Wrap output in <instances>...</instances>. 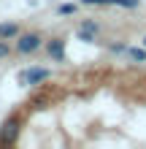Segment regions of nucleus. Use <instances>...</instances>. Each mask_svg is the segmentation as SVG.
I'll use <instances>...</instances> for the list:
<instances>
[{
	"instance_id": "1",
	"label": "nucleus",
	"mask_w": 146,
	"mask_h": 149,
	"mask_svg": "<svg viewBox=\"0 0 146 149\" xmlns=\"http://www.w3.org/2000/svg\"><path fill=\"white\" fill-rule=\"evenodd\" d=\"M19 130H22V119L16 114L6 117L3 125H0V146H14L16 138H19Z\"/></svg>"
},
{
	"instance_id": "2",
	"label": "nucleus",
	"mask_w": 146,
	"mask_h": 149,
	"mask_svg": "<svg viewBox=\"0 0 146 149\" xmlns=\"http://www.w3.org/2000/svg\"><path fill=\"white\" fill-rule=\"evenodd\" d=\"M41 46H44L41 33H19V36H16V43H14V49L19 52V54H33V52H38Z\"/></svg>"
},
{
	"instance_id": "3",
	"label": "nucleus",
	"mask_w": 146,
	"mask_h": 149,
	"mask_svg": "<svg viewBox=\"0 0 146 149\" xmlns=\"http://www.w3.org/2000/svg\"><path fill=\"white\" fill-rule=\"evenodd\" d=\"M51 79V71L49 68H30V71H22L19 73V84L24 87H35V84H44Z\"/></svg>"
},
{
	"instance_id": "4",
	"label": "nucleus",
	"mask_w": 146,
	"mask_h": 149,
	"mask_svg": "<svg viewBox=\"0 0 146 149\" xmlns=\"http://www.w3.org/2000/svg\"><path fill=\"white\" fill-rule=\"evenodd\" d=\"M98 33H100V24H98V22H92V19H87V22H81V24H79V30H76V38L84 41V43H92V41L98 38Z\"/></svg>"
},
{
	"instance_id": "5",
	"label": "nucleus",
	"mask_w": 146,
	"mask_h": 149,
	"mask_svg": "<svg viewBox=\"0 0 146 149\" xmlns=\"http://www.w3.org/2000/svg\"><path fill=\"white\" fill-rule=\"evenodd\" d=\"M46 52H49L51 60L62 63V60H65V41H62V38H51V41L46 43Z\"/></svg>"
},
{
	"instance_id": "6",
	"label": "nucleus",
	"mask_w": 146,
	"mask_h": 149,
	"mask_svg": "<svg viewBox=\"0 0 146 149\" xmlns=\"http://www.w3.org/2000/svg\"><path fill=\"white\" fill-rule=\"evenodd\" d=\"M19 24H16V22H0V38H3V41H14L16 36H19Z\"/></svg>"
},
{
	"instance_id": "7",
	"label": "nucleus",
	"mask_w": 146,
	"mask_h": 149,
	"mask_svg": "<svg viewBox=\"0 0 146 149\" xmlns=\"http://www.w3.org/2000/svg\"><path fill=\"white\" fill-rule=\"evenodd\" d=\"M125 54L130 60H135V63H146V46H127Z\"/></svg>"
},
{
	"instance_id": "8",
	"label": "nucleus",
	"mask_w": 146,
	"mask_h": 149,
	"mask_svg": "<svg viewBox=\"0 0 146 149\" xmlns=\"http://www.w3.org/2000/svg\"><path fill=\"white\" fill-rule=\"evenodd\" d=\"M76 11H79V6H76V3H65V6H60V8H57V14H60V16H71V14H76Z\"/></svg>"
},
{
	"instance_id": "9",
	"label": "nucleus",
	"mask_w": 146,
	"mask_h": 149,
	"mask_svg": "<svg viewBox=\"0 0 146 149\" xmlns=\"http://www.w3.org/2000/svg\"><path fill=\"white\" fill-rule=\"evenodd\" d=\"M111 6H119V8H138L141 0H111Z\"/></svg>"
},
{
	"instance_id": "10",
	"label": "nucleus",
	"mask_w": 146,
	"mask_h": 149,
	"mask_svg": "<svg viewBox=\"0 0 146 149\" xmlns=\"http://www.w3.org/2000/svg\"><path fill=\"white\" fill-rule=\"evenodd\" d=\"M8 54H11V49H8V41H3V38H0V60H6Z\"/></svg>"
},
{
	"instance_id": "11",
	"label": "nucleus",
	"mask_w": 146,
	"mask_h": 149,
	"mask_svg": "<svg viewBox=\"0 0 146 149\" xmlns=\"http://www.w3.org/2000/svg\"><path fill=\"white\" fill-rule=\"evenodd\" d=\"M84 6H111V0H81Z\"/></svg>"
},
{
	"instance_id": "12",
	"label": "nucleus",
	"mask_w": 146,
	"mask_h": 149,
	"mask_svg": "<svg viewBox=\"0 0 146 149\" xmlns=\"http://www.w3.org/2000/svg\"><path fill=\"white\" fill-rule=\"evenodd\" d=\"M127 46H125V43H114V46H111V52H125Z\"/></svg>"
},
{
	"instance_id": "13",
	"label": "nucleus",
	"mask_w": 146,
	"mask_h": 149,
	"mask_svg": "<svg viewBox=\"0 0 146 149\" xmlns=\"http://www.w3.org/2000/svg\"><path fill=\"white\" fill-rule=\"evenodd\" d=\"M143 46H146V36H143Z\"/></svg>"
}]
</instances>
